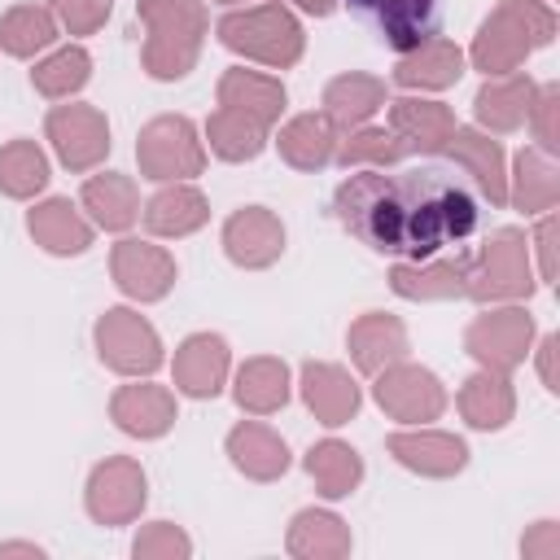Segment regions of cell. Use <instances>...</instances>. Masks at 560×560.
<instances>
[{
  "label": "cell",
  "instance_id": "cell-1",
  "mask_svg": "<svg viewBox=\"0 0 560 560\" xmlns=\"http://www.w3.org/2000/svg\"><path fill=\"white\" fill-rule=\"evenodd\" d=\"M332 214L341 228L376 254L407 262L446 254L477 232V197L446 166H359L332 192Z\"/></svg>",
  "mask_w": 560,
  "mask_h": 560
},
{
  "label": "cell",
  "instance_id": "cell-2",
  "mask_svg": "<svg viewBox=\"0 0 560 560\" xmlns=\"http://www.w3.org/2000/svg\"><path fill=\"white\" fill-rule=\"evenodd\" d=\"M136 18L144 26V44H140L144 74L158 83L184 79L197 66L201 44L210 35L206 0H136Z\"/></svg>",
  "mask_w": 560,
  "mask_h": 560
},
{
  "label": "cell",
  "instance_id": "cell-3",
  "mask_svg": "<svg viewBox=\"0 0 560 560\" xmlns=\"http://www.w3.org/2000/svg\"><path fill=\"white\" fill-rule=\"evenodd\" d=\"M556 39V9L551 0H499L490 18H481L472 48L464 61H472L486 79L512 74L525 66L534 48H547Z\"/></svg>",
  "mask_w": 560,
  "mask_h": 560
},
{
  "label": "cell",
  "instance_id": "cell-4",
  "mask_svg": "<svg viewBox=\"0 0 560 560\" xmlns=\"http://www.w3.org/2000/svg\"><path fill=\"white\" fill-rule=\"evenodd\" d=\"M214 35H219V44L228 52H236L245 61H258L267 70H289L306 52V31L293 18V9L280 4V0L223 13L219 26H214Z\"/></svg>",
  "mask_w": 560,
  "mask_h": 560
},
{
  "label": "cell",
  "instance_id": "cell-5",
  "mask_svg": "<svg viewBox=\"0 0 560 560\" xmlns=\"http://www.w3.org/2000/svg\"><path fill=\"white\" fill-rule=\"evenodd\" d=\"M534 254L521 228H494L477 254L468 258V289L464 298L494 306V302H525L534 293Z\"/></svg>",
  "mask_w": 560,
  "mask_h": 560
},
{
  "label": "cell",
  "instance_id": "cell-6",
  "mask_svg": "<svg viewBox=\"0 0 560 560\" xmlns=\"http://www.w3.org/2000/svg\"><path fill=\"white\" fill-rule=\"evenodd\" d=\"M136 162L140 175L153 184H179L206 171V140L197 136L192 118L184 114H158L136 136Z\"/></svg>",
  "mask_w": 560,
  "mask_h": 560
},
{
  "label": "cell",
  "instance_id": "cell-7",
  "mask_svg": "<svg viewBox=\"0 0 560 560\" xmlns=\"http://www.w3.org/2000/svg\"><path fill=\"white\" fill-rule=\"evenodd\" d=\"M92 346H96V359L118 376H153L166 359L158 328L131 306L101 311V319L92 324Z\"/></svg>",
  "mask_w": 560,
  "mask_h": 560
},
{
  "label": "cell",
  "instance_id": "cell-8",
  "mask_svg": "<svg viewBox=\"0 0 560 560\" xmlns=\"http://www.w3.org/2000/svg\"><path fill=\"white\" fill-rule=\"evenodd\" d=\"M534 315L516 302H494L481 315H472V324L464 328V350L477 359V368L490 372H512L525 363V354L534 350Z\"/></svg>",
  "mask_w": 560,
  "mask_h": 560
},
{
  "label": "cell",
  "instance_id": "cell-9",
  "mask_svg": "<svg viewBox=\"0 0 560 560\" xmlns=\"http://www.w3.org/2000/svg\"><path fill=\"white\" fill-rule=\"evenodd\" d=\"M149 503V477L131 455H105L83 486V508L96 525H131Z\"/></svg>",
  "mask_w": 560,
  "mask_h": 560
},
{
  "label": "cell",
  "instance_id": "cell-10",
  "mask_svg": "<svg viewBox=\"0 0 560 560\" xmlns=\"http://www.w3.org/2000/svg\"><path fill=\"white\" fill-rule=\"evenodd\" d=\"M372 398L389 420H402V424H429L446 411V385L438 381V372L411 359L381 368L372 376Z\"/></svg>",
  "mask_w": 560,
  "mask_h": 560
},
{
  "label": "cell",
  "instance_id": "cell-11",
  "mask_svg": "<svg viewBox=\"0 0 560 560\" xmlns=\"http://www.w3.org/2000/svg\"><path fill=\"white\" fill-rule=\"evenodd\" d=\"M44 136L66 171H92L109 158V118L96 105H52L44 118Z\"/></svg>",
  "mask_w": 560,
  "mask_h": 560
},
{
  "label": "cell",
  "instance_id": "cell-12",
  "mask_svg": "<svg viewBox=\"0 0 560 560\" xmlns=\"http://www.w3.org/2000/svg\"><path fill=\"white\" fill-rule=\"evenodd\" d=\"M109 276L131 302H162L175 289L179 267H175L171 249H162L153 241H140V236H122L109 249Z\"/></svg>",
  "mask_w": 560,
  "mask_h": 560
},
{
  "label": "cell",
  "instance_id": "cell-13",
  "mask_svg": "<svg viewBox=\"0 0 560 560\" xmlns=\"http://www.w3.org/2000/svg\"><path fill=\"white\" fill-rule=\"evenodd\" d=\"M385 451L394 455V464H402L416 477H455L468 468V442L459 433L446 429H429V424H407L398 433L385 438Z\"/></svg>",
  "mask_w": 560,
  "mask_h": 560
},
{
  "label": "cell",
  "instance_id": "cell-14",
  "mask_svg": "<svg viewBox=\"0 0 560 560\" xmlns=\"http://www.w3.org/2000/svg\"><path fill=\"white\" fill-rule=\"evenodd\" d=\"M223 254L241 271H262L284 254V223L267 206H241L223 219Z\"/></svg>",
  "mask_w": 560,
  "mask_h": 560
},
{
  "label": "cell",
  "instance_id": "cell-15",
  "mask_svg": "<svg viewBox=\"0 0 560 560\" xmlns=\"http://www.w3.org/2000/svg\"><path fill=\"white\" fill-rule=\"evenodd\" d=\"M109 420L127 433V438H140V442H153V438H166L179 420V407H175V394L166 385H153L149 376H131V385H118L114 398H109Z\"/></svg>",
  "mask_w": 560,
  "mask_h": 560
},
{
  "label": "cell",
  "instance_id": "cell-16",
  "mask_svg": "<svg viewBox=\"0 0 560 560\" xmlns=\"http://www.w3.org/2000/svg\"><path fill=\"white\" fill-rule=\"evenodd\" d=\"M298 389H302V402L306 411L328 424V429H341L359 416L363 407V389L359 381L341 368V363H328V359H311L302 363V376H298Z\"/></svg>",
  "mask_w": 560,
  "mask_h": 560
},
{
  "label": "cell",
  "instance_id": "cell-17",
  "mask_svg": "<svg viewBox=\"0 0 560 560\" xmlns=\"http://www.w3.org/2000/svg\"><path fill=\"white\" fill-rule=\"evenodd\" d=\"M228 372H232V350H228V341L219 332H188L175 346L171 376H175V389L179 394H188V398H214L228 385Z\"/></svg>",
  "mask_w": 560,
  "mask_h": 560
},
{
  "label": "cell",
  "instance_id": "cell-18",
  "mask_svg": "<svg viewBox=\"0 0 560 560\" xmlns=\"http://www.w3.org/2000/svg\"><path fill=\"white\" fill-rule=\"evenodd\" d=\"M389 289L407 302H455L468 289V258L464 254H433L420 262L398 258L389 267Z\"/></svg>",
  "mask_w": 560,
  "mask_h": 560
},
{
  "label": "cell",
  "instance_id": "cell-19",
  "mask_svg": "<svg viewBox=\"0 0 560 560\" xmlns=\"http://www.w3.org/2000/svg\"><path fill=\"white\" fill-rule=\"evenodd\" d=\"M464 79V48L446 35H424L394 61V83L407 92H446Z\"/></svg>",
  "mask_w": 560,
  "mask_h": 560
},
{
  "label": "cell",
  "instance_id": "cell-20",
  "mask_svg": "<svg viewBox=\"0 0 560 560\" xmlns=\"http://www.w3.org/2000/svg\"><path fill=\"white\" fill-rule=\"evenodd\" d=\"M446 153L477 184L481 201H490L494 210L508 206V158H503V144L490 131H481V127H455L451 140H446Z\"/></svg>",
  "mask_w": 560,
  "mask_h": 560
},
{
  "label": "cell",
  "instance_id": "cell-21",
  "mask_svg": "<svg viewBox=\"0 0 560 560\" xmlns=\"http://www.w3.org/2000/svg\"><path fill=\"white\" fill-rule=\"evenodd\" d=\"M31 241L52 258H79L92 245V219L70 197H44L26 210Z\"/></svg>",
  "mask_w": 560,
  "mask_h": 560
},
{
  "label": "cell",
  "instance_id": "cell-22",
  "mask_svg": "<svg viewBox=\"0 0 560 560\" xmlns=\"http://www.w3.org/2000/svg\"><path fill=\"white\" fill-rule=\"evenodd\" d=\"M455 109L429 96H398L389 101V131L398 136V144L411 153H442L451 131H455Z\"/></svg>",
  "mask_w": 560,
  "mask_h": 560
},
{
  "label": "cell",
  "instance_id": "cell-23",
  "mask_svg": "<svg viewBox=\"0 0 560 560\" xmlns=\"http://www.w3.org/2000/svg\"><path fill=\"white\" fill-rule=\"evenodd\" d=\"M346 350H350V363H354L363 376H376L381 368L407 359L411 337H407V324H402L398 315L363 311V315L346 328Z\"/></svg>",
  "mask_w": 560,
  "mask_h": 560
},
{
  "label": "cell",
  "instance_id": "cell-24",
  "mask_svg": "<svg viewBox=\"0 0 560 560\" xmlns=\"http://www.w3.org/2000/svg\"><path fill=\"white\" fill-rule=\"evenodd\" d=\"M223 451H228L232 468H236L241 477H249V481H280V477L289 472V464H293L289 442H284L276 429L258 424V420L232 424L228 438H223Z\"/></svg>",
  "mask_w": 560,
  "mask_h": 560
},
{
  "label": "cell",
  "instance_id": "cell-25",
  "mask_svg": "<svg viewBox=\"0 0 560 560\" xmlns=\"http://www.w3.org/2000/svg\"><path fill=\"white\" fill-rule=\"evenodd\" d=\"M534 79L525 70H512V74H490L477 96H472V118L481 131L490 136H508L516 127H525L529 118V101H534Z\"/></svg>",
  "mask_w": 560,
  "mask_h": 560
},
{
  "label": "cell",
  "instance_id": "cell-26",
  "mask_svg": "<svg viewBox=\"0 0 560 560\" xmlns=\"http://www.w3.org/2000/svg\"><path fill=\"white\" fill-rule=\"evenodd\" d=\"M140 219H144V228H149L153 236L179 241V236H192V232H201V228L210 223V201H206L201 188H192L188 179H179V184H162V188L144 201Z\"/></svg>",
  "mask_w": 560,
  "mask_h": 560
},
{
  "label": "cell",
  "instance_id": "cell-27",
  "mask_svg": "<svg viewBox=\"0 0 560 560\" xmlns=\"http://www.w3.org/2000/svg\"><path fill=\"white\" fill-rule=\"evenodd\" d=\"M508 201H512L525 219H538V214L556 210V201H560V166L551 162V153H542L538 144H525V149L512 158V171H508Z\"/></svg>",
  "mask_w": 560,
  "mask_h": 560
},
{
  "label": "cell",
  "instance_id": "cell-28",
  "mask_svg": "<svg viewBox=\"0 0 560 560\" xmlns=\"http://www.w3.org/2000/svg\"><path fill=\"white\" fill-rule=\"evenodd\" d=\"M214 92H219V105L241 109V114H249L262 127H276L280 114H284V105H289V92H284L280 79H271L262 70H245V66L223 70Z\"/></svg>",
  "mask_w": 560,
  "mask_h": 560
},
{
  "label": "cell",
  "instance_id": "cell-29",
  "mask_svg": "<svg viewBox=\"0 0 560 560\" xmlns=\"http://www.w3.org/2000/svg\"><path fill=\"white\" fill-rule=\"evenodd\" d=\"M293 394V376H289V363L276 359V354H254L236 368V381H232V398L245 416H276Z\"/></svg>",
  "mask_w": 560,
  "mask_h": 560
},
{
  "label": "cell",
  "instance_id": "cell-30",
  "mask_svg": "<svg viewBox=\"0 0 560 560\" xmlns=\"http://www.w3.org/2000/svg\"><path fill=\"white\" fill-rule=\"evenodd\" d=\"M337 136H341V127L324 109L319 114L311 109V114H293L276 131V149L293 171H324L337 153Z\"/></svg>",
  "mask_w": 560,
  "mask_h": 560
},
{
  "label": "cell",
  "instance_id": "cell-31",
  "mask_svg": "<svg viewBox=\"0 0 560 560\" xmlns=\"http://www.w3.org/2000/svg\"><path fill=\"white\" fill-rule=\"evenodd\" d=\"M455 402H459V416L468 420V429H481V433H499L516 416V389H512L508 372H490V368H477L459 385Z\"/></svg>",
  "mask_w": 560,
  "mask_h": 560
},
{
  "label": "cell",
  "instance_id": "cell-32",
  "mask_svg": "<svg viewBox=\"0 0 560 560\" xmlns=\"http://www.w3.org/2000/svg\"><path fill=\"white\" fill-rule=\"evenodd\" d=\"M79 206L88 210L92 228L127 232V228L140 219V188H136V179H131V175L101 171V175H88V179H83Z\"/></svg>",
  "mask_w": 560,
  "mask_h": 560
},
{
  "label": "cell",
  "instance_id": "cell-33",
  "mask_svg": "<svg viewBox=\"0 0 560 560\" xmlns=\"http://www.w3.org/2000/svg\"><path fill=\"white\" fill-rule=\"evenodd\" d=\"M284 547L298 560H341V556H350L354 538H350V525L337 512H328V508H302L289 521Z\"/></svg>",
  "mask_w": 560,
  "mask_h": 560
},
{
  "label": "cell",
  "instance_id": "cell-34",
  "mask_svg": "<svg viewBox=\"0 0 560 560\" xmlns=\"http://www.w3.org/2000/svg\"><path fill=\"white\" fill-rule=\"evenodd\" d=\"M346 4L354 13H363L385 44H394L398 52H407L411 44H420L429 35L433 4L438 0H346Z\"/></svg>",
  "mask_w": 560,
  "mask_h": 560
},
{
  "label": "cell",
  "instance_id": "cell-35",
  "mask_svg": "<svg viewBox=\"0 0 560 560\" xmlns=\"http://www.w3.org/2000/svg\"><path fill=\"white\" fill-rule=\"evenodd\" d=\"M324 114L346 131V127H359V122H372L376 109H385V79L376 74H363V70H346L337 79L324 83V96H319Z\"/></svg>",
  "mask_w": 560,
  "mask_h": 560
},
{
  "label": "cell",
  "instance_id": "cell-36",
  "mask_svg": "<svg viewBox=\"0 0 560 560\" xmlns=\"http://www.w3.org/2000/svg\"><path fill=\"white\" fill-rule=\"evenodd\" d=\"M302 468H306V477L315 481V490H319L324 499H346V494H354L359 481H363V459H359V451H354L350 442H341V438L315 442V446L302 455Z\"/></svg>",
  "mask_w": 560,
  "mask_h": 560
},
{
  "label": "cell",
  "instance_id": "cell-37",
  "mask_svg": "<svg viewBox=\"0 0 560 560\" xmlns=\"http://www.w3.org/2000/svg\"><path fill=\"white\" fill-rule=\"evenodd\" d=\"M92 79V52L83 44H61L52 52H44L35 66H31V88L48 101H70L88 88Z\"/></svg>",
  "mask_w": 560,
  "mask_h": 560
},
{
  "label": "cell",
  "instance_id": "cell-38",
  "mask_svg": "<svg viewBox=\"0 0 560 560\" xmlns=\"http://www.w3.org/2000/svg\"><path fill=\"white\" fill-rule=\"evenodd\" d=\"M267 131H271V127H262V122H254L249 114L228 109V105H219V109L206 118V144H210V153L223 158V162H254V158L267 149Z\"/></svg>",
  "mask_w": 560,
  "mask_h": 560
},
{
  "label": "cell",
  "instance_id": "cell-39",
  "mask_svg": "<svg viewBox=\"0 0 560 560\" xmlns=\"http://www.w3.org/2000/svg\"><path fill=\"white\" fill-rule=\"evenodd\" d=\"M61 26L48 4H13L0 13V48L9 57H35L57 44Z\"/></svg>",
  "mask_w": 560,
  "mask_h": 560
},
{
  "label": "cell",
  "instance_id": "cell-40",
  "mask_svg": "<svg viewBox=\"0 0 560 560\" xmlns=\"http://www.w3.org/2000/svg\"><path fill=\"white\" fill-rule=\"evenodd\" d=\"M48 175H52V171H48V153H44L35 140L18 136V140L0 144V192H4V197L31 201L35 192L48 188Z\"/></svg>",
  "mask_w": 560,
  "mask_h": 560
},
{
  "label": "cell",
  "instance_id": "cell-41",
  "mask_svg": "<svg viewBox=\"0 0 560 560\" xmlns=\"http://www.w3.org/2000/svg\"><path fill=\"white\" fill-rule=\"evenodd\" d=\"M402 158H407V149L398 144V136L389 127H372V122L346 127L337 136V153H332V162L346 166V171H359V166H394Z\"/></svg>",
  "mask_w": 560,
  "mask_h": 560
},
{
  "label": "cell",
  "instance_id": "cell-42",
  "mask_svg": "<svg viewBox=\"0 0 560 560\" xmlns=\"http://www.w3.org/2000/svg\"><path fill=\"white\" fill-rule=\"evenodd\" d=\"M136 560H188L192 556V538L175 525V521H149L136 542H131Z\"/></svg>",
  "mask_w": 560,
  "mask_h": 560
},
{
  "label": "cell",
  "instance_id": "cell-43",
  "mask_svg": "<svg viewBox=\"0 0 560 560\" xmlns=\"http://www.w3.org/2000/svg\"><path fill=\"white\" fill-rule=\"evenodd\" d=\"M525 122L534 127L538 149L542 153H556V144H560V88L556 83H538L534 88V101H529V118Z\"/></svg>",
  "mask_w": 560,
  "mask_h": 560
},
{
  "label": "cell",
  "instance_id": "cell-44",
  "mask_svg": "<svg viewBox=\"0 0 560 560\" xmlns=\"http://www.w3.org/2000/svg\"><path fill=\"white\" fill-rule=\"evenodd\" d=\"M48 9H52V18H57L61 31H70V35H92V31L105 26L114 0H48Z\"/></svg>",
  "mask_w": 560,
  "mask_h": 560
},
{
  "label": "cell",
  "instance_id": "cell-45",
  "mask_svg": "<svg viewBox=\"0 0 560 560\" xmlns=\"http://www.w3.org/2000/svg\"><path fill=\"white\" fill-rule=\"evenodd\" d=\"M529 254H538V280L551 284L556 280V214H538L534 236H529Z\"/></svg>",
  "mask_w": 560,
  "mask_h": 560
},
{
  "label": "cell",
  "instance_id": "cell-46",
  "mask_svg": "<svg viewBox=\"0 0 560 560\" xmlns=\"http://www.w3.org/2000/svg\"><path fill=\"white\" fill-rule=\"evenodd\" d=\"M521 556H529V560H556L560 556V525L556 521H538L521 538Z\"/></svg>",
  "mask_w": 560,
  "mask_h": 560
},
{
  "label": "cell",
  "instance_id": "cell-47",
  "mask_svg": "<svg viewBox=\"0 0 560 560\" xmlns=\"http://www.w3.org/2000/svg\"><path fill=\"white\" fill-rule=\"evenodd\" d=\"M538 376H542V389L547 394H560V376H556V354H560V337L556 332H547L542 341H538Z\"/></svg>",
  "mask_w": 560,
  "mask_h": 560
},
{
  "label": "cell",
  "instance_id": "cell-48",
  "mask_svg": "<svg viewBox=\"0 0 560 560\" xmlns=\"http://www.w3.org/2000/svg\"><path fill=\"white\" fill-rule=\"evenodd\" d=\"M4 556H35V560H39L44 547H39V542H0V560H4Z\"/></svg>",
  "mask_w": 560,
  "mask_h": 560
},
{
  "label": "cell",
  "instance_id": "cell-49",
  "mask_svg": "<svg viewBox=\"0 0 560 560\" xmlns=\"http://www.w3.org/2000/svg\"><path fill=\"white\" fill-rule=\"evenodd\" d=\"M302 13H315V18H328L337 9V0H293Z\"/></svg>",
  "mask_w": 560,
  "mask_h": 560
},
{
  "label": "cell",
  "instance_id": "cell-50",
  "mask_svg": "<svg viewBox=\"0 0 560 560\" xmlns=\"http://www.w3.org/2000/svg\"><path fill=\"white\" fill-rule=\"evenodd\" d=\"M214 4H241V0H214Z\"/></svg>",
  "mask_w": 560,
  "mask_h": 560
}]
</instances>
